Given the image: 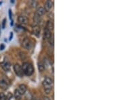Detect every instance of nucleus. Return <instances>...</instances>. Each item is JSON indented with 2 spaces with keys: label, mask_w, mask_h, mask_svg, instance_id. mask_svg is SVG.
<instances>
[{
  "label": "nucleus",
  "mask_w": 121,
  "mask_h": 100,
  "mask_svg": "<svg viewBox=\"0 0 121 100\" xmlns=\"http://www.w3.org/2000/svg\"><path fill=\"white\" fill-rule=\"evenodd\" d=\"M26 86L25 85H24V84H22V85H20L19 87H18V89H17V90L19 91L20 92V93L21 94V95H24V94H25L26 92Z\"/></svg>",
  "instance_id": "obj_9"
},
{
  "label": "nucleus",
  "mask_w": 121,
  "mask_h": 100,
  "mask_svg": "<svg viewBox=\"0 0 121 100\" xmlns=\"http://www.w3.org/2000/svg\"><path fill=\"white\" fill-rule=\"evenodd\" d=\"M43 85L45 93L47 94H49L52 91V87H53V81H52V78L49 76L45 77V78L44 79Z\"/></svg>",
  "instance_id": "obj_1"
},
{
  "label": "nucleus",
  "mask_w": 121,
  "mask_h": 100,
  "mask_svg": "<svg viewBox=\"0 0 121 100\" xmlns=\"http://www.w3.org/2000/svg\"><path fill=\"white\" fill-rule=\"evenodd\" d=\"M22 46L26 49H30L32 46V43L29 38H25L22 41Z\"/></svg>",
  "instance_id": "obj_4"
},
{
  "label": "nucleus",
  "mask_w": 121,
  "mask_h": 100,
  "mask_svg": "<svg viewBox=\"0 0 121 100\" xmlns=\"http://www.w3.org/2000/svg\"><path fill=\"white\" fill-rule=\"evenodd\" d=\"M9 87V83L8 81L5 78H1L0 80V87L1 89H4V90H6Z\"/></svg>",
  "instance_id": "obj_6"
},
{
  "label": "nucleus",
  "mask_w": 121,
  "mask_h": 100,
  "mask_svg": "<svg viewBox=\"0 0 121 100\" xmlns=\"http://www.w3.org/2000/svg\"><path fill=\"white\" fill-rule=\"evenodd\" d=\"M14 97L16 100H20L21 98H22V95L20 93V92L17 90V89L14 91Z\"/></svg>",
  "instance_id": "obj_12"
},
{
  "label": "nucleus",
  "mask_w": 121,
  "mask_h": 100,
  "mask_svg": "<svg viewBox=\"0 0 121 100\" xmlns=\"http://www.w3.org/2000/svg\"><path fill=\"white\" fill-rule=\"evenodd\" d=\"M44 37H45V39H51V37H52L51 31H50L49 29H48L47 27L45 28V30H44Z\"/></svg>",
  "instance_id": "obj_10"
},
{
  "label": "nucleus",
  "mask_w": 121,
  "mask_h": 100,
  "mask_svg": "<svg viewBox=\"0 0 121 100\" xmlns=\"http://www.w3.org/2000/svg\"><path fill=\"white\" fill-rule=\"evenodd\" d=\"M33 32L36 36L40 35V27L39 26H35L33 27Z\"/></svg>",
  "instance_id": "obj_14"
},
{
  "label": "nucleus",
  "mask_w": 121,
  "mask_h": 100,
  "mask_svg": "<svg viewBox=\"0 0 121 100\" xmlns=\"http://www.w3.org/2000/svg\"><path fill=\"white\" fill-rule=\"evenodd\" d=\"M47 28L48 29H49L50 31H51L53 30L54 29V23L52 22V20H48L47 22Z\"/></svg>",
  "instance_id": "obj_13"
},
{
  "label": "nucleus",
  "mask_w": 121,
  "mask_h": 100,
  "mask_svg": "<svg viewBox=\"0 0 121 100\" xmlns=\"http://www.w3.org/2000/svg\"><path fill=\"white\" fill-rule=\"evenodd\" d=\"M12 37H13V33L12 32V33H10V36H9V40H12Z\"/></svg>",
  "instance_id": "obj_21"
},
{
  "label": "nucleus",
  "mask_w": 121,
  "mask_h": 100,
  "mask_svg": "<svg viewBox=\"0 0 121 100\" xmlns=\"http://www.w3.org/2000/svg\"><path fill=\"white\" fill-rule=\"evenodd\" d=\"M0 33H1V30H0Z\"/></svg>",
  "instance_id": "obj_24"
},
{
  "label": "nucleus",
  "mask_w": 121,
  "mask_h": 100,
  "mask_svg": "<svg viewBox=\"0 0 121 100\" xmlns=\"http://www.w3.org/2000/svg\"><path fill=\"white\" fill-rule=\"evenodd\" d=\"M53 6V1H51V0H48L46 2L45 4V5H44V10L45 12H48L49 10H51V8Z\"/></svg>",
  "instance_id": "obj_8"
},
{
  "label": "nucleus",
  "mask_w": 121,
  "mask_h": 100,
  "mask_svg": "<svg viewBox=\"0 0 121 100\" xmlns=\"http://www.w3.org/2000/svg\"><path fill=\"white\" fill-rule=\"evenodd\" d=\"M44 13H45V10H44L43 7L39 6V8H37V10H36V11L35 16L38 18H41V16H43Z\"/></svg>",
  "instance_id": "obj_5"
},
{
  "label": "nucleus",
  "mask_w": 121,
  "mask_h": 100,
  "mask_svg": "<svg viewBox=\"0 0 121 100\" xmlns=\"http://www.w3.org/2000/svg\"><path fill=\"white\" fill-rule=\"evenodd\" d=\"M28 20L26 16H19V18H18V22H20V24H26L28 23Z\"/></svg>",
  "instance_id": "obj_11"
},
{
  "label": "nucleus",
  "mask_w": 121,
  "mask_h": 100,
  "mask_svg": "<svg viewBox=\"0 0 121 100\" xmlns=\"http://www.w3.org/2000/svg\"><path fill=\"white\" fill-rule=\"evenodd\" d=\"M9 19L12 20V10H9Z\"/></svg>",
  "instance_id": "obj_19"
},
{
  "label": "nucleus",
  "mask_w": 121,
  "mask_h": 100,
  "mask_svg": "<svg viewBox=\"0 0 121 100\" xmlns=\"http://www.w3.org/2000/svg\"><path fill=\"white\" fill-rule=\"evenodd\" d=\"M0 100H6V96L4 93H0Z\"/></svg>",
  "instance_id": "obj_16"
},
{
  "label": "nucleus",
  "mask_w": 121,
  "mask_h": 100,
  "mask_svg": "<svg viewBox=\"0 0 121 100\" xmlns=\"http://www.w3.org/2000/svg\"><path fill=\"white\" fill-rule=\"evenodd\" d=\"M31 3H32V7H36V5L37 4V3H36L35 1H32Z\"/></svg>",
  "instance_id": "obj_18"
},
{
  "label": "nucleus",
  "mask_w": 121,
  "mask_h": 100,
  "mask_svg": "<svg viewBox=\"0 0 121 100\" xmlns=\"http://www.w3.org/2000/svg\"><path fill=\"white\" fill-rule=\"evenodd\" d=\"M1 66L2 67V68L5 71H6V72L9 71V70L11 68V64H10L9 62L8 61V60H5V61L3 62L1 64Z\"/></svg>",
  "instance_id": "obj_7"
},
{
  "label": "nucleus",
  "mask_w": 121,
  "mask_h": 100,
  "mask_svg": "<svg viewBox=\"0 0 121 100\" xmlns=\"http://www.w3.org/2000/svg\"><path fill=\"white\" fill-rule=\"evenodd\" d=\"M5 49V45L4 44H1V45H0V50L1 51V50H4Z\"/></svg>",
  "instance_id": "obj_20"
},
{
  "label": "nucleus",
  "mask_w": 121,
  "mask_h": 100,
  "mask_svg": "<svg viewBox=\"0 0 121 100\" xmlns=\"http://www.w3.org/2000/svg\"><path fill=\"white\" fill-rule=\"evenodd\" d=\"M1 4H2V2H0V5Z\"/></svg>",
  "instance_id": "obj_23"
},
{
  "label": "nucleus",
  "mask_w": 121,
  "mask_h": 100,
  "mask_svg": "<svg viewBox=\"0 0 121 100\" xmlns=\"http://www.w3.org/2000/svg\"><path fill=\"white\" fill-rule=\"evenodd\" d=\"M22 68L24 74H26V76H31L34 73L35 69L33 68V66L30 63H28V62L23 63Z\"/></svg>",
  "instance_id": "obj_2"
},
{
  "label": "nucleus",
  "mask_w": 121,
  "mask_h": 100,
  "mask_svg": "<svg viewBox=\"0 0 121 100\" xmlns=\"http://www.w3.org/2000/svg\"><path fill=\"white\" fill-rule=\"evenodd\" d=\"M38 67H39V70L40 72H43L44 69H45V67L44 66V64L43 62H39L38 64Z\"/></svg>",
  "instance_id": "obj_15"
},
{
  "label": "nucleus",
  "mask_w": 121,
  "mask_h": 100,
  "mask_svg": "<svg viewBox=\"0 0 121 100\" xmlns=\"http://www.w3.org/2000/svg\"><path fill=\"white\" fill-rule=\"evenodd\" d=\"M13 70L15 72L16 74L19 77H23L24 76V72H23V70L21 66L18 64H16L13 66Z\"/></svg>",
  "instance_id": "obj_3"
},
{
  "label": "nucleus",
  "mask_w": 121,
  "mask_h": 100,
  "mask_svg": "<svg viewBox=\"0 0 121 100\" xmlns=\"http://www.w3.org/2000/svg\"><path fill=\"white\" fill-rule=\"evenodd\" d=\"M5 22H6V19H4L2 21V25H1V27L3 29H4L5 27Z\"/></svg>",
  "instance_id": "obj_17"
},
{
  "label": "nucleus",
  "mask_w": 121,
  "mask_h": 100,
  "mask_svg": "<svg viewBox=\"0 0 121 100\" xmlns=\"http://www.w3.org/2000/svg\"><path fill=\"white\" fill-rule=\"evenodd\" d=\"M43 100H50V98H49V97H44Z\"/></svg>",
  "instance_id": "obj_22"
}]
</instances>
